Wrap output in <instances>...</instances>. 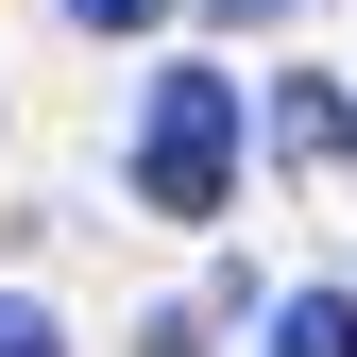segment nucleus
I'll return each mask as SVG.
<instances>
[{"label":"nucleus","mask_w":357,"mask_h":357,"mask_svg":"<svg viewBox=\"0 0 357 357\" xmlns=\"http://www.w3.org/2000/svg\"><path fill=\"white\" fill-rule=\"evenodd\" d=\"M0 357H68V340H52V306H0Z\"/></svg>","instance_id":"39448f33"},{"label":"nucleus","mask_w":357,"mask_h":357,"mask_svg":"<svg viewBox=\"0 0 357 357\" xmlns=\"http://www.w3.org/2000/svg\"><path fill=\"white\" fill-rule=\"evenodd\" d=\"M68 17H85V34H153L170 0H68Z\"/></svg>","instance_id":"20e7f679"},{"label":"nucleus","mask_w":357,"mask_h":357,"mask_svg":"<svg viewBox=\"0 0 357 357\" xmlns=\"http://www.w3.org/2000/svg\"><path fill=\"white\" fill-rule=\"evenodd\" d=\"M221 17H273V0H221Z\"/></svg>","instance_id":"423d86ee"},{"label":"nucleus","mask_w":357,"mask_h":357,"mask_svg":"<svg viewBox=\"0 0 357 357\" xmlns=\"http://www.w3.org/2000/svg\"><path fill=\"white\" fill-rule=\"evenodd\" d=\"M273 153L289 170H340L357 153V102H340V85H273Z\"/></svg>","instance_id":"f03ea898"},{"label":"nucleus","mask_w":357,"mask_h":357,"mask_svg":"<svg viewBox=\"0 0 357 357\" xmlns=\"http://www.w3.org/2000/svg\"><path fill=\"white\" fill-rule=\"evenodd\" d=\"M137 204L153 221H221L238 204V68H170L137 119Z\"/></svg>","instance_id":"f257e3e1"},{"label":"nucleus","mask_w":357,"mask_h":357,"mask_svg":"<svg viewBox=\"0 0 357 357\" xmlns=\"http://www.w3.org/2000/svg\"><path fill=\"white\" fill-rule=\"evenodd\" d=\"M273 357H357V289H289L273 306Z\"/></svg>","instance_id":"7ed1b4c3"}]
</instances>
